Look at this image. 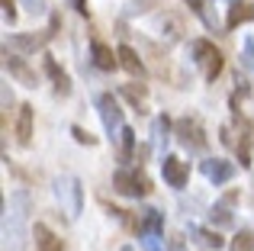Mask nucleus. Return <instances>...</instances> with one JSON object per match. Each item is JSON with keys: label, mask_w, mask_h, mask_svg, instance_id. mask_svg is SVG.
Instances as JSON below:
<instances>
[{"label": "nucleus", "mask_w": 254, "mask_h": 251, "mask_svg": "<svg viewBox=\"0 0 254 251\" xmlns=\"http://www.w3.org/2000/svg\"><path fill=\"white\" fill-rule=\"evenodd\" d=\"M29 193L26 190H16L10 196V206L3 203V242H6V251H23V242H26V219H29Z\"/></svg>", "instance_id": "1"}, {"label": "nucleus", "mask_w": 254, "mask_h": 251, "mask_svg": "<svg viewBox=\"0 0 254 251\" xmlns=\"http://www.w3.org/2000/svg\"><path fill=\"white\" fill-rule=\"evenodd\" d=\"M190 58H193V64H199L203 81H216L219 71H222V52H219L209 39H193L190 42Z\"/></svg>", "instance_id": "2"}, {"label": "nucleus", "mask_w": 254, "mask_h": 251, "mask_svg": "<svg viewBox=\"0 0 254 251\" xmlns=\"http://www.w3.org/2000/svg\"><path fill=\"white\" fill-rule=\"evenodd\" d=\"M113 190L116 193H123V196H148L151 193V181L145 177V171H138V168H119L116 174H113Z\"/></svg>", "instance_id": "3"}, {"label": "nucleus", "mask_w": 254, "mask_h": 251, "mask_svg": "<svg viewBox=\"0 0 254 251\" xmlns=\"http://www.w3.org/2000/svg\"><path fill=\"white\" fill-rule=\"evenodd\" d=\"M55 196L62 203V209L68 213V219H77L84 209V187L77 177H58L55 181Z\"/></svg>", "instance_id": "4"}, {"label": "nucleus", "mask_w": 254, "mask_h": 251, "mask_svg": "<svg viewBox=\"0 0 254 251\" xmlns=\"http://www.w3.org/2000/svg\"><path fill=\"white\" fill-rule=\"evenodd\" d=\"M58 23H62V19H58V16H52V29H45V32H16V36H10V39H6V45H3V49L16 52V55H29V52L42 49V45L49 42L52 36H55Z\"/></svg>", "instance_id": "5"}, {"label": "nucleus", "mask_w": 254, "mask_h": 251, "mask_svg": "<svg viewBox=\"0 0 254 251\" xmlns=\"http://www.w3.org/2000/svg\"><path fill=\"white\" fill-rule=\"evenodd\" d=\"M97 110H100V120H103L106 135L119 138V132H123V110H119V100L113 94H100L97 97Z\"/></svg>", "instance_id": "6"}, {"label": "nucleus", "mask_w": 254, "mask_h": 251, "mask_svg": "<svg viewBox=\"0 0 254 251\" xmlns=\"http://www.w3.org/2000/svg\"><path fill=\"white\" fill-rule=\"evenodd\" d=\"M174 132H177V142L190 151H206V132L193 116H184V120L174 123Z\"/></svg>", "instance_id": "7"}, {"label": "nucleus", "mask_w": 254, "mask_h": 251, "mask_svg": "<svg viewBox=\"0 0 254 251\" xmlns=\"http://www.w3.org/2000/svg\"><path fill=\"white\" fill-rule=\"evenodd\" d=\"M3 68L10 71V77H16L19 84H26V87H36V84H39V74L16 55V52H10V49H3Z\"/></svg>", "instance_id": "8"}, {"label": "nucleus", "mask_w": 254, "mask_h": 251, "mask_svg": "<svg viewBox=\"0 0 254 251\" xmlns=\"http://www.w3.org/2000/svg\"><path fill=\"white\" fill-rule=\"evenodd\" d=\"M199 171L206 174V181H212L219 187V184H229L232 177H235V164L225 161V158H206L203 164H199Z\"/></svg>", "instance_id": "9"}, {"label": "nucleus", "mask_w": 254, "mask_h": 251, "mask_svg": "<svg viewBox=\"0 0 254 251\" xmlns=\"http://www.w3.org/2000/svg\"><path fill=\"white\" fill-rule=\"evenodd\" d=\"M161 174H164V181H168L174 190H184L190 171H187V164L180 161L177 155H164V158H161Z\"/></svg>", "instance_id": "10"}, {"label": "nucleus", "mask_w": 254, "mask_h": 251, "mask_svg": "<svg viewBox=\"0 0 254 251\" xmlns=\"http://www.w3.org/2000/svg\"><path fill=\"white\" fill-rule=\"evenodd\" d=\"M90 58H93V64H97L100 71H116L119 68V55L106 42H100V39L90 42Z\"/></svg>", "instance_id": "11"}, {"label": "nucleus", "mask_w": 254, "mask_h": 251, "mask_svg": "<svg viewBox=\"0 0 254 251\" xmlns=\"http://www.w3.org/2000/svg\"><path fill=\"white\" fill-rule=\"evenodd\" d=\"M116 55H119V68H126L132 77H138V81H145V77H148V71H145L142 58L135 55V49H129V45H119Z\"/></svg>", "instance_id": "12"}, {"label": "nucleus", "mask_w": 254, "mask_h": 251, "mask_svg": "<svg viewBox=\"0 0 254 251\" xmlns=\"http://www.w3.org/2000/svg\"><path fill=\"white\" fill-rule=\"evenodd\" d=\"M235 200H238V190H229V193L222 196V203H216V206L209 209L212 226H232V222H235V216H232V203Z\"/></svg>", "instance_id": "13"}, {"label": "nucleus", "mask_w": 254, "mask_h": 251, "mask_svg": "<svg viewBox=\"0 0 254 251\" xmlns=\"http://www.w3.org/2000/svg\"><path fill=\"white\" fill-rule=\"evenodd\" d=\"M32 239H36V248L39 251H64V242L58 239L45 222H36V226H32Z\"/></svg>", "instance_id": "14"}, {"label": "nucleus", "mask_w": 254, "mask_h": 251, "mask_svg": "<svg viewBox=\"0 0 254 251\" xmlns=\"http://www.w3.org/2000/svg\"><path fill=\"white\" fill-rule=\"evenodd\" d=\"M42 64H45V74L55 81V94H58V97H68V94H71V77L64 74L62 68H58V62H55L52 55H42Z\"/></svg>", "instance_id": "15"}, {"label": "nucleus", "mask_w": 254, "mask_h": 251, "mask_svg": "<svg viewBox=\"0 0 254 251\" xmlns=\"http://www.w3.org/2000/svg\"><path fill=\"white\" fill-rule=\"evenodd\" d=\"M251 19H254V0H235V3L229 6L225 26H229V29H238L242 23H251Z\"/></svg>", "instance_id": "16"}, {"label": "nucleus", "mask_w": 254, "mask_h": 251, "mask_svg": "<svg viewBox=\"0 0 254 251\" xmlns=\"http://www.w3.org/2000/svg\"><path fill=\"white\" fill-rule=\"evenodd\" d=\"M138 235H161L164 232V216L158 209H142V219L135 222Z\"/></svg>", "instance_id": "17"}, {"label": "nucleus", "mask_w": 254, "mask_h": 251, "mask_svg": "<svg viewBox=\"0 0 254 251\" xmlns=\"http://www.w3.org/2000/svg\"><path fill=\"white\" fill-rule=\"evenodd\" d=\"M190 235H193V239H196L203 248H209V251H222V248H225V239H222L219 232H209V229H199V226H193V222H190Z\"/></svg>", "instance_id": "18"}, {"label": "nucleus", "mask_w": 254, "mask_h": 251, "mask_svg": "<svg viewBox=\"0 0 254 251\" xmlns=\"http://www.w3.org/2000/svg\"><path fill=\"white\" fill-rule=\"evenodd\" d=\"M16 138H19V145H29L32 142V107H29V103H23V107H19Z\"/></svg>", "instance_id": "19"}, {"label": "nucleus", "mask_w": 254, "mask_h": 251, "mask_svg": "<svg viewBox=\"0 0 254 251\" xmlns=\"http://www.w3.org/2000/svg\"><path fill=\"white\" fill-rule=\"evenodd\" d=\"M119 94H123L126 100H129L132 107L142 113V103H145V97H148V87H145V84H123V90H119Z\"/></svg>", "instance_id": "20"}, {"label": "nucleus", "mask_w": 254, "mask_h": 251, "mask_svg": "<svg viewBox=\"0 0 254 251\" xmlns=\"http://www.w3.org/2000/svg\"><path fill=\"white\" fill-rule=\"evenodd\" d=\"M132 155H135V129L123 126V132H119V158L132 161Z\"/></svg>", "instance_id": "21"}, {"label": "nucleus", "mask_w": 254, "mask_h": 251, "mask_svg": "<svg viewBox=\"0 0 254 251\" xmlns=\"http://www.w3.org/2000/svg\"><path fill=\"white\" fill-rule=\"evenodd\" d=\"M151 132H155V135H151V145H155V148H164V142H168V132H171V120L168 116H158L155 123H151Z\"/></svg>", "instance_id": "22"}, {"label": "nucleus", "mask_w": 254, "mask_h": 251, "mask_svg": "<svg viewBox=\"0 0 254 251\" xmlns=\"http://www.w3.org/2000/svg\"><path fill=\"white\" fill-rule=\"evenodd\" d=\"M229 251H254V232H251V229H242V232L232 239Z\"/></svg>", "instance_id": "23"}, {"label": "nucleus", "mask_w": 254, "mask_h": 251, "mask_svg": "<svg viewBox=\"0 0 254 251\" xmlns=\"http://www.w3.org/2000/svg\"><path fill=\"white\" fill-rule=\"evenodd\" d=\"M242 68L245 71H254V36L245 39V52H242Z\"/></svg>", "instance_id": "24"}, {"label": "nucleus", "mask_w": 254, "mask_h": 251, "mask_svg": "<svg viewBox=\"0 0 254 251\" xmlns=\"http://www.w3.org/2000/svg\"><path fill=\"white\" fill-rule=\"evenodd\" d=\"M71 135H74V138H77L81 145H97V138H93V135H90L87 129H81V126H71Z\"/></svg>", "instance_id": "25"}, {"label": "nucleus", "mask_w": 254, "mask_h": 251, "mask_svg": "<svg viewBox=\"0 0 254 251\" xmlns=\"http://www.w3.org/2000/svg\"><path fill=\"white\" fill-rule=\"evenodd\" d=\"M19 3H23L29 13H36V16H39V13H45V6H49L45 0H19Z\"/></svg>", "instance_id": "26"}, {"label": "nucleus", "mask_w": 254, "mask_h": 251, "mask_svg": "<svg viewBox=\"0 0 254 251\" xmlns=\"http://www.w3.org/2000/svg\"><path fill=\"white\" fill-rule=\"evenodd\" d=\"M3 23H16V6H13V0H3Z\"/></svg>", "instance_id": "27"}, {"label": "nucleus", "mask_w": 254, "mask_h": 251, "mask_svg": "<svg viewBox=\"0 0 254 251\" xmlns=\"http://www.w3.org/2000/svg\"><path fill=\"white\" fill-rule=\"evenodd\" d=\"M142 248H145V251H161V248H158V239H155V235H142Z\"/></svg>", "instance_id": "28"}, {"label": "nucleus", "mask_w": 254, "mask_h": 251, "mask_svg": "<svg viewBox=\"0 0 254 251\" xmlns=\"http://www.w3.org/2000/svg\"><path fill=\"white\" fill-rule=\"evenodd\" d=\"M13 107V94H10V87L3 84V110H10Z\"/></svg>", "instance_id": "29"}, {"label": "nucleus", "mask_w": 254, "mask_h": 251, "mask_svg": "<svg viewBox=\"0 0 254 251\" xmlns=\"http://www.w3.org/2000/svg\"><path fill=\"white\" fill-rule=\"evenodd\" d=\"M71 3H74V10L81 13V16H87V0H71Z\"/></svg>", "instance_id": "30"}, {"label": "nucleus", "mask_w": 254, "mask_h": 251, "mask_svg": "<svg viewBox=\"0 0 254 251\" xmlns=\"http://www.w3.org/2000/svg\"><path fill=\"white\" fill-rule=\"evenodd\" d=\"M174 251H184V245H180V239H174Z\"/></svg>", "instance_id": "31"}, {"label": "nucleus", "mask_w": 254, "mask_h": 251, "mask_svg": "<svg viewBox=\"0 0 254 251\" xmlns=\"http://www.w3.org/2000/svg\"><path fill=\"white\" fill-rule=\"evenodd\" d=\"M119 251H132V248H119Z\"/></svg>", "instance_id": "32"}]
</instances>
